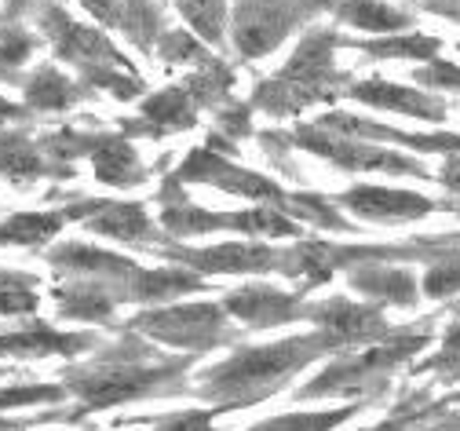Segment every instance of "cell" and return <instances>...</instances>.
<instances>
[{
	"instance_id": "1",
	"label": "cell",
	"mask_w": 460,
	"mask_h": 431,
	"mask_svg": "<svg viewBox=\"0 0 460 431\" xmlns=\"http://www.w3.org/2000/svg\"><path fill=\"white\" fill-rule=\"evenodd\" d=\"M325 351H336L325 333L293 337V340H281L270 347H242L234 358L208 369L198 384V395L219 402V409L252 406V402L274 395L293 373H300L304 365H311Z\"/></svg>"
},
{
	"instance_id": "2",
	"label": "cell",
	"mask_w": 460,
	"mask_h": 431,
	"mask_svg": "<svg viewBox=\"0 0 460 431\" xmlns=\"http://www.w3.org/2000/svg\"><path fill=\"white\" fill-rule=\"evenodd\" d=\"M154 351L150 347H136V340L102 351V358L88 369H74L66 377V391H74L81 399V409L70 413V420L84 417L88 409H106L128 399H143V395H180L187 391L183 369L187 358L176 362H146Z\"/></svg>"
},
{
	"instance_id": "3",
	"label": "cell",
	"mask_w": 460,
	"mask_h": 431,
	"mask_svg": "<svg viewBox=\"0 0 460 431\" xmlns=\"http://www.w3.org/2000/svg\"><path fill=\"white\" fill-rule=\"evenodd\" d=\"M431 329H435V319H424L420 326L394 329L380 344H369L358 355H348V358L332 362L325 373H318L300 391V399H325V395H348V399H366V402L380 399L387 391L391 369H398L402 362H410L417 351H424L431 344Z\"/></svg>"
},
{
	"instance_id": "4",
	"label": "cell",
	"mask_w": 460,
	"mask_h": 431,
	"mask_svg": "<svg viewBox=\"0 0 460 431\" xmlns=\"http://www.w3.org/2000/svg\"><path fill=\"white\" fill-rule=\"evenodd\" d=\"M340 44V37L332 30H318L311 33L300 51L293 55V63L285 67L274 81L260 85L256 103L267 106L270 113H296L300 106L314 103V99H329L332 95V48Z\"/></svg>"
},
{
	"instance_id": "5",
	"label": "cell",
	"mask_w": 460,
	"mask_h": 431,
	"mask_svg": "<svg viewBox=\"0 0 460 431\" xmlns=\"http://www.w3.org/2000/svg\"><path fill=\"white\" fill-rule=\"evenodd\" d=\"M296 147L318 154V157H329L332 165L348 168V172H391V175H417V179H428L431 172L406 157V154H394V150H380L366 139H351V136H336V132H325V129H300L293 136Z\"/></svg>"
},
{
	"instance_id": "6",
	"label": "cell",
	"mask_w": 460,
	"mask_h": 431,
	"mask_svg": "<svg viewBox=\"0 0 460 431\" xmlns=\"http://www.w3.org/2000/svg\"><path fill=\"white\" fill-rule=\"evenodd\" d=\"M132 326L143 329L146 337L161 340V344L194 347V351H208V347H219V344H226V340H234V333L226 329L223 311H219V307H212V303L150 311V315H139Z\"/></svg>"
},
{
	"instance_id": "7",
	"label": "cell",
	"mask_w": 460,
	"mask_h": 431,
	"mask_svg": "<svg viewBox=\"0 0 460 431\" xmlns=\"http://www.w3.org/2000/svg\"><path fill=\"white\" fill-rule=\"evenodd\" d=\"M307 319H314L336 351H348L358 344H380L384 337H391L394 329L384 322L380 307H366V303H351V300H325L307 307Z\"/></svg>"
},
{
	"instance_id": "8",
	"label": "cell",
	"mask_w": 460,
	"mask_h": 431,
	"mask_svg": "<svg viewBox=\"0 0 460 431\" xmlns=\"http://www.w3.org/2000/svg\"><path fill=\"white\" fill-rule=\"evenodd\" d=\"M172 256L190 264L201 274H260V271H285L293 274V253H274L263 245H219V249H172Z\"/></svg>"
},
{
	"instance_id": "9",
	"label": "cell",
	"mask_w": 460,
	"mask_h": 431,
	"mask_svg": "<svg viewBox=\"0 0 460 431\" xmlns=\"http://www.w3.org/2000/svg\"><path fill=\"white\" fill-rule=\"evenodd\" d=\"M336 205H343L348 212H355L358 220H369V223H410V220H424V216L446 209L424 194L387 191V187H351L348 194L336 198Z\"/></svg>"
},
{
	"instance_id": "10",
	"label": "cell",
	"mask_w": 460,
	"mask_h": 431,
	"mask_svg": "<svg viewBox=\"0 0 460 431\" xmlns=\"http://www.w3.org/2000/svg\"><path fill=\"white\" fill-rule=\"evenodd\" d=\"M180 179H198V183H212V187H223L230 194H242V198H263V202H274L281 209V202L289 194H281L270 179L256 175V172H245V168H234L230 161L208 154V150H198L187 157V165L180 168Z\"/></svg>"
},
{
	"instance_id": "11",
	"label": "cell",
	"mask_w": 460,
	"mask_h": 431,
	"mask_svg": "<svg viewBox=\"0 0 460 431\" xmlns=\"http://www.w3.org/2000/svg\"><path fill=\"white\" fill-rule=\"evenodd\" d=\"M223 307L252 329H270V326L293 322V319H307V307L300 303V296H289L270 285H245L238 292H230L223 300Z\"/></svg>"
},
{
	"instance_id": "12",
	"label": "cell",
	"mask_w": 460,
	"mask_h": 431,
	"mask_svg": "<svg viewBox=\"0 0 460 431\" xmlns=\"http://www.w3.org/2000/svg\"><path fill=\"white\" fill-rule=\"evenodd\" d=\"M348 95L366 103V106L394 110V113L420 117V121H442L446 117V99L442 95H431V92H420V88H402V85H391V81H380V77L351 85Z\"/></svg>"
},
{
	"instance_id": "13",
	"label": "cell",
	"mask_w": 460,
	"mask_h": 431,
	"mask_svg": "<svg viewBox=\"0 0 460 431\" xmlns=\"http://www.w3.org/2000/svg\"><path fill=\"white\" fill-rule=\"evenodd\" d=\"M318 129H329L336 136H351V139H387V143H398V147H413V150H428V154H460V136H413V132H398V129H387V125H376V121H366V117H351V113H329L322 117Z\"/></svg>"
},
{
	"instance_id": "14",
	"label": "cell",
	"mask_w": 460,
	"mask_h": 431,
	"mask_svg": "<svg viewBox=\"0 0 460 431\" xmlns=\"http://www.w3.org/2000/svg\"><path fill=\"white\" fill-rule=\"evenodd\" d=\"M351 285L376 303H391V307L417 303V278L406 267H391L380 260H366V264L351 267Z\"/></svg>"
},
{
	"instance_id": "15",
	"label": "cell",
	"mask_w": 460,
	"mask_h": 431,
	"mask_svg": "<svg viewBox=\"0 0 460 431\" xmlns=\"http://www.w3.org/2000/svg\"><path fill=\"white\" fill-rule=\"evenodd\" d=\"M92 161H95V175L102 183H110V187H136V183L146 179L136 150L121 136H99V143L92 150Z\"/></svg>"
},
{
	"instance_id": "16",
	"label": "cell",
	"mask_w": 460,
	"mask_h": 431,
	"mask_svg": "<svg viewBox=\"0 0 460 431\" xmlns=\"http://www.w3.org/2000/svg\"><path fill=\"white\" fill-rule=\"evenodd\" d=\"M336 15L343 22H351L355 30H366V33H402L413 22L406 12L380 4V0H343L336 8Z\"/></svg>"
},
{
	"instance_id": "17",
	"label": "cell",
	"mask_w": 460,
	"mask_h": 431,
	"mask_svg": "<svg viewBox=\"0 0 460 431\" xmlns=\"http://www.w3.org/2000/svg\"><path fill=\"white\" fill-rule=\"evenodd\" d=\"M88 227L121 241H150V220L139 205H99L88 216Z\"/></svg>"
},
{
	"instance_id": "18",
	"label": "cell",
	"mask_w": 460,
	"mask_h": 431,
	"mask_svg": "<svg viewBox=\"0 0 460 431\" xmlns=\"http://www.w3.org/2000/svg\"><path fill=\"white\" fill-rule=\"evenodd\" d=\"M143 113H146L143 129H154V132H176V129H190L194 125V106H190L183 88H168V92L146 99Z\"/></svg>"
},
{
	"instance_id": "19",
	"label": "cell",
	"mask_w": 460,
	"mask_h": 431,
	"mask_svg": "<svg viewBox=\"0 0 460 431\" xmlns=\"http://www.w3.org/2000/svg\"><path fill=\"white\" fill-rule=\"evenodd\" d=\"M460 238L456 234H449V245L446 249L428 264V271H424V292L431 296V300H453L456 292H460Z\"/></svg>"
},
{
	"instance_id": "20",
	"label": "cell",
	"mask_w": 460,
	"mask_h": 431,
	"mask_svg": "<svg viewBox=\"0 0 460 431\" xmlns=\"http://www.w3.org/2000/svg\"><path fill=\"white\" fill-rule=\"evenodd\" d=\"M362 406H369V402H351V406H343V409H325V413H285V417L263 420V424H256L249 431H332L343 420H351Z\"/></svg>"
},
{
	"instance_id": "21",
	"label": "cell",
	"mask_w": 460,
	"mask_h": 431,
	"mask_svg": "<svg viewBox=\"0 0 460 431\" xmlns=\"http://www.w3.org/2000/svg\"><path fill=\"white\" fill-rule=\"evenodd\" d=\"M438 48L442 40L435 37H420V33H410V37H384V40H369L362 44V51H369L373 58H438Z\"/></svg>"
},
{
	"instance_id": "22",
	"label": "cell",
	"mask_w": 460,
	"mask_h": 431,
	"mask_svg": "<svg viewBox=\"0 0 460 431\" xmlns=\"http://www.w3.org/2000/svg\"><path fill=\"white\" fill-rule=\"evenodd\" d=\"M26 95H30V103H33L37 110H63V106H70L74 99H81L84 92H81L77 85H70L66 77H59L55 70H40V74L30 81Z\"/></svg>"
},
{
	"instance_id": "23",
	"label": "cell",
	"mask_w": 460,
	"mask_h": 431,
	"mask_svg": "<svg viewBox=\"0 0 460 431\" xmlns=\"http://www.w3.org/2000/svg\"><path fill=\"white\" fill-rule=\"evenodd\" d=\"M417 373H435V377H438V381H446V384L460 381V315H456V319H453V326L446 329L442 347H438L428 362H420V365H417Z\"/></svg>"
},
{
	"instance_id": "24",
	"label": "cell",
	"mask_w": 460,
	"mask_h": 431,
	"mask_svg": "<svg viewBox=\"0 0 460 431\" xmlns=\"http://www.w3.org/2000/svg\"><path fill=\"white\" fill-rule=\"evenodd\" d=\"M0 172H8L12 179H33V175H40L44 168H40V157L33 154L30 143H22V139H4V143H0Z\"/></svg>"
},
{
	"instance_id": "25",
	"label": "cell",
	"mask_w": 460,
	"mask_h": 431,
	"mask_svg": "<svg viewBox=\"0 0 460 431\" xmlns=\"http://www.w3.org/2000/svg\"><path fill=\"white\" fill-rule=\"evenodd\" d=\"M180 12L190 19V26L205 40L223 37V0H180Z\"/></svg>"
},
{
	"instance_id": "26",
	"label": "cell",
	"mask_w": 460,
	"mask_h": 431,
	"mask_svg": "<svg viewBox=\"0 0 460 431\" xmlns=\"http://www.w3.org/2000/svg\"><path fill=\"white\" fill-rule=\"evenodd\" d=\"M63 395H66V388H55V384L4 388V391H0V409H12V406H33V402H59Z\"/></svg>"
},
{
	"instance_id": "27",
	"label": "cell",
	"mask_w": 460,
	"mask_h": 431,
	"mask_svg": "<svg viewBox=\"0 0 460 431\" xmlns=\"http://www.w3.org/2000/svg\"><path fill=\"white\" fill-rule=\"evenodd\" d=\"M212 417L216 409H187V413H172V417H157L150 420L154 431H212Z\"/></svg>"
},
{
	"instance_id": "28",
	"label": "cell",
	"mask_w": 460,
	"mask_h": 431,
	"mask_svg": "<svg viewBox=\"0 0 460 431\" xmlns=\"http://www.w3.org/2000/svg\"><path fill=\"white\" fill-rule=\"evenodd\" d=\"M424 88H449V92H460V67L453 63H442V58H431L424 70H417V77Z\"/></svg>"
},
{
	"instance_id": "29",
	"label": "cell",
	"mask_w": 460,
	"mask_h": 431,
	"mask_svg": "<svg viewBox=\"0 0 460 431\" xmlns=\"http://www.w3.org/2000/svg\"><path fill=\"white\" fill-rule=\"evenodd\" d=\"M161 55L168 58V63H183V58H201V48L183 33H168L161 40Z\"/></svg>"
},
{
	"instance_id": "30",
	"label": "cell",
	"mask_w": 460,
	"mask_h": 431,
	"mask_svg": "<svg viewBox=\"0 0 460 431\" xmlns=\"http://www.w3.org/2000/svg\"><path fill=\"white\" fill-rule=\"evenodd\" d=\"M424 12H435V15H446V19H456L460 22V0H417Z\"/></svg>"
},
{
	"instance_id": "31",
	"label": "cell",
	"mask_w": 460,
	"mask_h": 431,
	"mask_svg": "<svg viewBox=\"0 0 460 431\" xmlns=\"http://www.w3.org/2000/svg\"><path fill=\"white\" fill-rule=\"evenodd\" d=\"M420 431H460V413H456V409H446V413H438L435 420H428Z\"/></svg>"
},
{
	"instance_id": "32",
	"label": "cell",
	"mask_w": 460,
	"mask_h": 431,
	"mask_svg": "<svg viewBox=\"0 0 460 431\" xmlns=\"http://www.w3.org/2000/svg\"><path fill=\"white\" fill-rule=\"evenodd\" d=\"M442 183H446V191H453L460 198V154L446 157V172H442Z\"/></svg>"
},
{
	"instance_id": "33",
	"label": "cell",
	"mask_w": 460,
	"mask_h": 431,
	"mask_svg": "<svg viewBox=\"0 0 460 431\" xmlns=\"http://www.w3.org/2000/svg\"><path fill=\"white\" fill-rule=\"evenodd\" d=\"M373 431H417V424L406 420V417H394V413H391V417H387L384 424H376Z\"/></svg>"
},
{
	"instance_id": "34",
	"label": "cell",
	"mask_w": 460,
	"mask_h": 431,
	"mask_svg": "<svg viewBox=\"0 0 460 431\" xmlns=\"http://www.w3.org/2000/svg\"><path fill=\"white\" fill-rule=\"evenodd\" d=\"M30 424H37V420H22V424L19 420H0V431H26Z\"/></svg>"
},
{
	"instance_id": "35",
	"label": "cell",
	"mask_w": 460,
	"mask_h": 431,
	"mask_svg": "<svg viewBox=\"0 0 460 431\" xmlns=\"http://www.w3.org/2000/svg\"><path fill=\"white\" fill-rule=\"evenodd\" d=\"M453 307H456V315H460V300H456V303H453Z\"/></svg>"
},
{
	"instance_id": "36",
	"label": "cell",
	"mask_w": 460,
	"mask_h": 431,
	"mask_svg": "<svg viewBox=\"0 0 460 431\" xmlns=\"http://www.w3.org/2000/svg\"><path fill=\"white\" fill-rule=\"evenodd\" d=\"M456 48H460V44H456Z\"/></svg>"
}]
</instances>
